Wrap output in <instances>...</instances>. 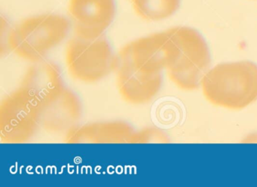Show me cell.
Here are the masks:
<instances>
[{
	"label": "cell",
	"instance_id": "10",
	"mask_svg": "<svg viewBox=\"0 0 257 187\" xmlns=\"http://www.w3.org/2000/svg\"><path fill=\"white\" fill-rule=\"evenodd\" d=\"M19 87L38 107L52 101L65 87L59 66L44 59L28 67Z\"/></svg>",
	"mask_w": 257,
	"mask_h": 187
},
{
	"label": "cell",
	"instance_id": "4",
	"mask_svg": "<svg viewBox=\"0 0 257 187\" xmlns=\"http://www.w3.org/2000/svg\"><path fill=\"white\" fill-rule=\"evenodd\" d=\"M180 47L175 64L167 70L171 81L183 90H193L201 86L204 75L210 70L208 46L204 38L191 27H172Z\"/></svg>",
	"mask_w": 257,
	"mask_h": 187
},
{
	"label": "cell",
	"instance_id": "2",
	"mask_svg": "<svg viewBox=\"0 0 257 187\" xmlns=\"http://www.w3.org/2000/svg\"><path fill=\"white\" fill-rule=\"evenodd\" d=\"M70 23L55 14H43L22 20L10 29L7 46L17 57L35 63L43 60L68 34Z\"/></svg>",
	"mask_w": 257,
	"mask_h": 187
},
{
	"label": "cell",
	"instance_id": "3",
	"mask_svg": "<svg viewBox=\"0 0 257 187\" xmlns=\"http://www.w3.org/2000/svg\"><path fill=\"white\" fill-rule=\"evenodd\" d=\"M115 55L103 36L84 39L75 36L67 42L65 62L72 78L82 83H95L112 72Z\"/></svg>",
	"mask_w": 257,
	"mask_h": 187
},
{
	"label": "cell",
	"instance_id": "8",
	"mask_svg": "<svg viewBox=\"0 0 257 187\" xmlns=\"http://www.w3.org/2000/svg\"><path fill=\"white\" fill-rule=\"evenodd\" d=\"M68 15L75 36L96 39L103 36L115 15L114 0H69Z\"/></svg>",
	"mask_w": 257,
	"mask_h": 187
},
{
	"label": "cell",
	"instance_id": "12",
	"mask_svg": "<svg viewBox=\"0 0 257 187\" xmlns=\"http://www.w3.org/2000/svg\"><path fill=\"white\" fill-rule=\"evenodd\" d=\"M137 15L147 21H159L172 16L180 0H130Z\"/></svg>",
	"mask_w": 257,
	"mask_h": 187
},
{
	"label": "cell",
	"instance_id": "7",
	"mask_svg": "<svg viewBox=\"0 0 257 187\" xmlns=\"http://www.w3.org/2000/svg\"><path fill=\"white\" fill-rule=\"evenodd\" d=\"M112 72L120 96L128 104H147L162 87V73L147 74L138 70L123 47L114 57Z\"/></svg>",
	"mask_w": 257,
	"mask_h": 187
},
{
	"label": "cell",
	"instance_id": "5",
	"mask_svg": "<svg viewBox=\"0 0 257 187\" xmlns=\"http://www.w3.org/2000/svg\"><path fill=\"white\" fill-rule=\"evenodd\" d=\"M40 127L38 105L22 88L0 103V139L5 143H27Z\"/></svg>",
	"mask_w": 257,
	"mask_h": 187
},
{
	"label": "cell",
	"instance_id": "11",
	"mask_svg": "<svg viewBox=\"0 0 257 187\" xmlns=\"http://www.w3.org/2000/svg\"><path fill=\"white\" fill-rule=\"evenodd\" d=\"M133 128L122 121L93 122L72 128L64 136L67 143H128Z\"/></svg>",
	"mask_w": 257,
	"mask_h": 187
},
{
	"label": "cell",
	"instance_id": "6",
	"mask_svg": "<svg viewBox=\"0 0 257 187\" xmlns=\"http://www.w3.org/2000/svg\"><path fill=\"white\" fill-rule=\"evenodd\" d=\"M123 48L134 66L147 74L162 73L178 60L180 47L172 28L135 39Z\"/></svg>",
	"mask_w": 257,
	"mask_h": 187
},
{
	"label": "cell",
	"instance_id": "1",
	"mask_svg": "<svg viewBox=\"0 0 257 187\" xmlns=\"http://www.w3.org/2000/svg\"><path fill=\"white\" fill-rule=\"evenodd\" d=\"M201 87L206 100L216 107L246 108L257 100V65L248 60L219 63L204 75Z\"/></svg>",
	"mask_w": 257,
	"mask_h": 187
},
{
	"label": "cell",
	"instance_id": "9",
	"mask_svg": "<svg viewBox=\"0 0 257 187\" xmlns=\"http://www.w3.org/2000/svg\"><path fill=\"white\" fill-rule=\"evenodd\" d=\"M38 107L40 127L52 134H67L79 125L82 116L79 98L67 87L52 101Z\"/></svg>",
	"mask_w": 257,
	"mask_h": 187
},
{
	"label": "cell",
	"instance_id": "13",
	"mask_svg": "<svg viewBox=\"0 0 257 187\" xmlns=\"http://www.w3.org/2000/svg\"><path fill=\"white\" fill-rule=\"evenodd\" d=\"M167 136L156 128H144L135 131L129 140L128 143H166Z\"/></svg>",
	"mask_w": 257,
	"mask_h": 187
}]
</instances>
